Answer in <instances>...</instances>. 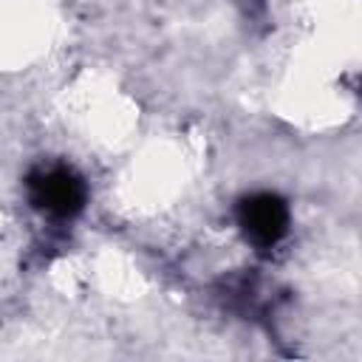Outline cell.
<instances>
[{"label": "cell", "mask_w": 362, "mask_h": 362, "mask_svg": "<svg viewBox=\"0 0 362 362\" xmlns=\"http://www.w3.org/2000/svg\"><path fill=\"white\" fill-rule=\"evenodd\" d=\"M28 189H31V201L40 209H45L48 215H57V218L76 215L85 204L82 181L65 167H51V170H42V173L31 175Z\"/></svg>", "instance_id": "1"}, {"label": "cell", "mask_w": 362, "mask_h": 362, "mask_svg": "<svg viewBox=\"0 0 362 362\" xmlns=\"http://www.w3.org/2000/svg\"><path fill=\"white\" fill-rule=\"evenodd\" d=\"M238 221L243 232L257 243V246H272L286 235L288 226V209L286 204L272 195V192H257L240 201L238 206Z\"/></svg>", "instance_id": "2"}, {"label": "cell", "mask_w": 362, "mask_h": 362, "mask_svg": "<svg viewBox=\"0 0 362 362\" xmlns=\"http://www.w3.org/2000/svg\"><path fill=\"white\" fill-rule=\"evenodd\" d=\"M359 88H362V82H359Z\"/></svg>", "instance_id": "3"}]
</instances>
